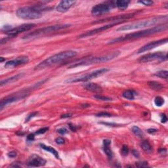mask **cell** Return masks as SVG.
I'll return each instance as SVG.
<instances>
[{"mask_svg": "<svg viewBox=\"0 0 168 168\" xmlns=\"http://www.w3.org/2000/svg\"><path fill=\"white\" fill-rule=\"evenodd\" d=\"M167 24H161L157 26H154L151 28H149V29L144 30L142 31H139V32H133L129 34H127L125 36L119 37L118 38L113 39L112 40H110L108 43L109 45H112L116 43H119V42H123L126 41H129V40H133V39L144 38V37L149 36L150 35H152V34H155L159 32H163V31L167 30Z\"/></svg>", "mask_w": 168, "mask_h": 168, "instance_id": "cell-1", "label": "cell"}, {"mask_svg": "<svg viewBox=\"0 0 168 168\" xmlns=\"http://www.w3.org/2000/svg\"><path fill=\"white\" fill-rule=\"evenodd\" d=\"M120 52L119 51H114L111 53L107 54L106 55H102L99 56H92V57L83 58L78 60V61H75L73 63L68 65V68H73L81 66H89V65L97 64L99 63H102V62H106L110 61L111 60L115 59L119 55Z\"/></svg>", "mask_w": 168, "mask_h": 168, "instance_id": "cell-2", "label": "cell"}, {"mask_svg": "<svg viewBox=\"0 0 168 168\" xmlns=\"http://www.w3.org/2000/svg\"><path fill=\"white\" fill-rule=\"evenodd\" d=\"M77 54L78 53H77L76 51H66L55 54V55L50 56V57L46 59L44 61H42L40 63L38 64L35 67V70H42L47 67H49L53 66V65L60 63V62L62 61H64L66 60L74 57V56L77 55Z\"/></svg>", "mask_w": 168, "mask_h": 168, "instance_id": "cell-3", "label": "cell"}, {"mask_svg": "<svg viewBox=\"0 0 168 168\" xmlns=\"http://www.w3.org/2000/svg\"><path fill=\"white\" fill-rule=\"evenodd\" d=\"M167 15L165 16L154 17V18L148 20H144V21L132 22V23L120 26L118 28L117 31H121V32H122V31L133 30L136 29H140V28H143L146 27L152 26H154L156 24H158V22L160 21L162 19H164V18H167Z\"/></svg>", "mask_w": 168, "mask_h": 168, "instance_id": "cell-4", "label": "cell"}, {"mask_svg": "<svg viewBox=\"0 0 168 168\" xmlns=\"http://www.w3.org/2000/svg\"><path fill=\"white\" fill-rule=\"evenodd\" d=\"M44 10L39 6H26L17 9L16 14L20 19L24 20H34L41 18L42 11Z\"/></svg>", "mask_w": 168, "mask_h": 168, "instance_id": "cell-5", "label": "cell"}, {"mask_svg": "<svg viewBox=\"0 0 168 168\" xmlns=\"http://www.w3.org/2000/svg\"><path fill=\"white\" fill-rule=\"evenodd\" d=\"M70 24H58V25H53V26H49L44 27L42 28H39V29L34 31L32 32H30L29 34H26L24 36L22 39H35L39 37H41L43 36L47 35V34L49 33H52L56 31H59L62 29H66L70 27Z\"/></svg>", "mask_w": 168, "mask_h": 168, "instance_id": "cell-6", "label": "cell"}, {"mask_svg": "<svg viewBox=\"0 0 168 168\" xmlns=\"http://www.w3.org/2000/svg\"><path fill=\"white\" fill-rule=\"evenodd\" d=\"M109 70L107 68H101V69H99L93 72L88 73L87 74H85L83 76L76 77V78H70L68 79L66 81V83H77V82H83V81H87L91 80V79L97 78V77L100 76L104 74L109 72Z\"/></svg>", "mask_w": 168, "mask_h": 168, "instance_id": "cell-7", "label": "cell"}, {"mask_svg": "<svg viewBox=\"0 0 168 168\" xmlns=\"http://www.w3.org/2000/svg\"><path fill=\"white\" fill-rule=\"evenodd\" d=\"M30 91H28V89L22 90L21 91V92H16V93L9 95L6 97L1 99V102H0V110H3V109L5 107H7L8 104H11L13 103V102H15L17 101L21 100V99L26 97L27 95H28Z\"/></svg>", "mask_w": 168, "mask_h": 168, "instance_id": "cell-8", "label": "cell"}, {"mask_svg": "<svg viewBox=\"0 0 168 168\" xmlns=\"http://www.w3.org/2000/svg\"><path fill=\"white\" fill-rule=\"evenodd\" d=\"M115 1H107L99 4L94 6L92 9V14L94 16H99L108 13L110 11L115 7Z\"/></svg>", "mask_w": 168, "mask_h": 168, "instance_id": "cell-9", "label": "cell"}, {"mask_svg": "<svg viewBox=\"0 0 168 168\" xmlns=\"http://www.w3.org/2000/svg\"><path fill=\"white\" fill-rule=\"evenodd\" d=\"M167 56L166 53L156 52L154 53H149L144 55L139 59V62H149L154 61H167Z\"/></svg>", "mask_w": 168, "mask_h": 168, "instance_id": "cell-10", "label": "cell"}, {"mask_svg": "<svg viewBox=\"0 0 168 168\" xmlns=\"http://www.w3.org/2000/svg\"><path fill=\"white\" fill-rule=\"evenodd\" d=\"M35 24L30 23V24H22L21 26H19L11 28V30L6 31L5 34L8 35L9 37H15L16 36H18L19 34H21L22 32H27V31H29L31 29H32L33 28L36 26Z\"/></svg>", "mask_w": 168, "mask_h": 168, "instance_id": "cell-11", "label": "cell"}, {"mask_svg": "<svg viewBox=\"0 0 168 168\" xmlns=\"http://www.w3.org/2000/svg\"><path fill=\"white\" fill-rule=\"evenodd\" d=\"M119 23H122V22H113V23H110L109 24L102 26H101L99 28H95V29H93V30H92L90 31H87V32H86L85 33L82 34L81 35H80L78 37V38H87V37L92 36L93 35H95V34H99V33L102 32H104V31L109 29V28H112L113 26H114L117 25Z\"/></svg>", "mask_w": 168, "mask_h": 168, "instance_id": "cell-12", "label": "cell"}, {"mask_svg": "<svg viewBox=\"0 0 168 168\" xmlns=\"http://www.w3.org/2000/svg\"><path fill=\"white\" fill-rule=\"evenodd\" d=\"M134 15L135 13H129V14H126V15H118L116 16L111 17V18L102 19L101 21H98L97 22H93V24H100V23H103L104 22H109V21H110L111 23H113V22H123L125 21H126V20L133 18Z\"/></svg>", "mask_w": 168, "mask_h": 168, "instance_id": "cell-13", "label": "cell"}, {"mask_svg": "<svg viewBox=\"0 0 168 168\" xmlns=\"http://www.w3.org/2000/svg\"><path fill=\"white\" fill-rule=\"evenodd\" d=\"M28 62H29V58H28V56H19V57L11 60V61H7L5 64V67L6 68H13L21 66V65L27 64Z\"/></svg>", "mask_w": 168, "mask_h": 168, "instance_id": "cell-14", "label": "cell"}, {"mask_svg": "<svg viewBox=\"0 0 168 168\" xmlns=\"http://www.w3.org/2000/svg\"><path fill=\"white\" fill-rule=\"evenodd\" d=\"M46 160L40 156L36 154H33L30 156L27 162V166L29 167H41L44 166L46 164Z\"/></svg>", "mask_w": 168, "mask_h": 168, "instance_id": "cell-15", "label": "cell"}, {"mask_svg": "<svg viewBox=\"0 0 168 168\" xmlns=\"http://www.w3.org/2000/svg\"><path fill=\"white\" fill-rule=\"evenodd\" d=\"M167 42V38H164V39H160V40H158V41H152V42L149 43V44L145 45H144V46L141 47L140 49L138 50L137 53L140 54L142 53L146 52V51H149L151 50V49H154V48H155L156 47H158V46H160V45L166 44Z\"/></svg>", "mask_w": 168, "mask_h": 168, "instance_id": "cell-16", "label": "cell"}, {"mask_svg": "<svg viewBox=\"0 0 168 168\" xmlns=\"http://www.w3.org/2000/svg\"><path fill=\"white\" fill-rule=\"evenodd\" d=\"M76 3V1H72V0H64V1H61L56 5V11L59 13H66L71 7L74 5Z\"/></svg>", "mask_w": 168, "mask_h": 168, "instance_id": "cell-17", "label": "cell"}, {"mask_svg": "<svg viewBox=\"0 0 168 168\" xmlns=\"http://www.w3.org/2000/svg\"><path fill=\"white\" fill-rule=\"evenodd\" d=\"M24 74H18L13 76L12 77H11V78H8L7 79H3V80L1 81V84H0V85H1V87H3L4 85L13 83V82H15L17 80H19V79H20L21 78H22V77L24 76Z\"/></svg>", "mask_w": 168, "mask_h": 168, "instance_id": "cell-18", "label": "cell"}, {"mask_svg": "<svg viewBox=\"0 0 168 168\" xmlns=\"http://www.w3.org/2000/svg\"><path fill=\"white\" fill-rule=\"evenodd\" d=\"M84 87L87 90L93 93H100L102 92V89L100 85L95 83H88L85 84Z\"/></svg>", "mask_w": 168, "mask_h": 168, "instance_id": "cell-19", "label": "cell"}, {"mask_svg": "<svg viewBox=\"0 0 168 168\" xmlns=\"http://www.w3.org/2000/svg\"><path fill=\"white\" fill-rule=\"evenodd\" d=\"M110 144H111V141L109 140V139H105V140L103 141V145H104L103 149L104 153L106 154L107 157L109 159H112L113 153L110 147Z\"/></svg>", "mask_w": 168, "mask_h": 168, "instance_id": "cell-20", "label": "cell"}, {"mask_svg": "<svg viewBox=\"0 0 168 168\" xmlns=\"http://www.w3.org/2000/svg\"><path fill=\"white\" fill-rule=\"evenodd\" d=\"M130 4L129 0H119V1H115V5L119 9L124 10L127 8L128 5Z\"/></svg>", "mask_w": 168, "mask_h": 168, "instance_id": "cell-21", "label": "cell"}, {"mask_svg": "<svg viewBox=\"0 0 168 168\" xmlns=\"http://www.w3.org/2000/svg\"><path fill=\"white\" fill-rule=\"evenodd\" d=\"M136 93L133 90H126L122 93V97L128 100H134Z\"/></svg>", "mask_w": 168, "mask_h": 168, "instance_id": "cell-22", "label": "cell"}, {"mask_svg": "<svg viewBox=\"0 0 168 168\" xmlns=\"http://www.w3.org/2000/svg\"><path fill=\"white\" fill-rule=\"evenodd\" d=\"M39 146L41 147V149H43L45 150H46V151L49 152H50L51 154H53L55 156L56 158H59L58 152L56 151V150L55 149H53V147H49V146H46V145H45L44 144H39Z\"/></svg>", "mask_w": 168, "mask_h": 168, "instance_id": "cell-23", "label": "cell"}, {"mask_svg": "<svg viewBox=\"0 0 168 168\" xmlns=\"http://www.w3.org/2000/svg\"><path fill=\"white\" fill-rule=\"evenodd\" d=\"M141 147L144 152L147 153H151L152 152V147L148 141H143L141 143Z\"/></svg>", "mask_w": 168, "mask_h": 168, "instance_id": "cell-24", "label": "cell"}, {"mask_svg": "<svg viewBox=\"0 0 168 168\" xmlns=\"http://www.w3.org/2000/svg\"><path fill=\"white\" fill-rule=\"evenodd\" d=\"M149 85L152 89L155 91H160L163 88V85L156 81H150L149 82Z\"/></svg>", "mask_w": 168, "mask_h": 168, "instance_id": "cell-25", "label": "cell"}, {"mask_svg": "<svg viewBox=\"0 0 168 168\" xmlns=\"http://www.w3.org/2000/svg\"><path fill=\"white\" fill-rule=\"evenodd\" d=\"M132 132L136 136H137L139 138H143L144 137L143 132L138 126H133L132 127Z\"/></svg>", "mask_w": 168, "mask_h": 168, "instance_id": "cell-26", "label": "cell"}, {"mask_svg": "<svg viewBox=\"0 0 168 168\" xmlns=\"http://www.w3.org/2000/svg\"><path fill=\"white\" fill-rule=\"evenodd\" d=\"M154 76H158V77H159V78L167 79V76H168V72L167 70H161V71H159V72H158L155 73Z\"/></svg>", "mask_w": 168, "mask_h": 168, "instance_id": "cell-27", "label": "cell"}, {"mask_svg": "<svg viewBox=\"0 0 168 168\" xmlns=\"http://www.w3.org/2000/svg\"><path fill=\"white\" fill-rule=\"evenodd\" d=\"M154 103L157 107H162L164 104V99L160 96L156 97L154 99Z\"/></svg>", "mask_w": 168, "mask_h": 168, "instance_id": "cell-28", "label": "cell"}, {"mask_svg": "<svg viewBox=\"0 0 168 168\" xmlns=\"http://www.w3.org/2000/svg\"><path fill=\"white\" fill-rule=\"evenodd\" d=\"M94 98H95L98 100H101V101H112V99L110 97H105V96H102L101 95H96L94 96Z\"/></svg>", "mask_w": 168, "mask_h": 168, "instance_id": "cell-29", "label": "cell"}, {"mask_svg": "<svg viewBox=\"0 0 168 168\" xmlns=\"http://www.w3.org/2000/svg\"><path fill=\"white\" fill-rule=\"evenodd\" d=\"M121 153L123 156H127L129 154V148H128V147L126 146V145H124L122 148Z\"/></svg>", "mask_w": 168, "mask_h": 168, "instance_id": "cell-30", "label": "cell"}, {"mask_svg": "<svg viewBox=\"0 0 168 168\" xmlns=\"http://www.w3.org/2000/svg\"><path fill=\"white\" fill-rule=\"evenodd\" d=\"M48 129H49V127H43V128H41V129H39L38 131H37V132H36V134H37V135H39V134H44V133H46V132H47Z\"/></svg>", "mask_w": 168, "mask_h": 168, "instance_id": "cell-31", "label": "cell"}, {"mask_svg": "<svg viewBox=\"0 0 168 168\" xmlns=\"http://www.w3.org/2000/svg\"><path fill=\"white\" fill-rule=\"evenodd\" d=\"M96 116H97V117H110V116H112V115L110 113L102 112L96 114Z\"/></svg>", "mask_w": 168, "mask_h": 168, "instance_id": "cell-32", "label": "cell"}, {"mask_svg": "<svg viewBox=\"0 0 168 168\" xmlns=\"http://www.w3.org/2000/svg\"><path fill=\"white\" fill-rule=\"evenodd\" d=\"M136 166L138 167H144L148 166V163L146 162H136Z\"/></svg>", "mask_w": 168, "mask_h": 168, "instance_id": "cell-33", "label": "cell"}, {"mask_svg": "<svg viewBox=\"0 0 168 168\" xmlns=\"http://www.w3.org/2000/svg\"><path fill=\"white\" fill-rule=\"evenodd\" d=\"M139 3L140 4H143L144 5H147V6H150L153 4V1H149V0H144V1H139Z\"/></svg>", "mask_w": 168, "mask_h": 168, "instance_id": "cell-34", "label": "cell"}, {"mask_svg": "<svg viewBox=\"0 0 168 168\" xmlns=\"http://www.w3.org/2000/svg\"><path fill=\"white\" fill-rule=\"evenodd\" d=\"M57 132L61 135H65L68 133V130L65 127H61L57 130Z\"/></svg>", "mask_w": 168, "mask_h": 168, "instance_id": "cell-35", "label": "cell"}, {"mask_svg": "<svg viewBox=\"0 0 168 168\" xmlns=\"http://www.w3.org/2000/svg\"><path fill=\"white\" fill-rule=\"evenodd\" d=\"M37 114H38V112H32L30 114L27 116V118L26 119V122H29L31 118H32L33 117H34V116H36Z\"/></svg>", "mask_w": 168, "mask_h": 168, "instance_id": "cell-36", "label": "cell"}, {"mask_svg": "<svg viewBox=\"0 0 168 168\" xmlns=\"http://www.w3.org/2000/svg\"><path fill=\"white\" fill-rule=\"evenodd\" d=\"M55 142L58 144H64L65 141L62 137H58L55 139Z\"/></svg>", "mask_w": 168, "mask_h": 168, "instance_id": "cell-37", "label": "cell"}, {"mask_svg": "<svg viewBox=\"0 0 168 168\" xmlns=\"http://www.w3.org/2000/svg\"><path fill=\"white\" fill-rule=\"evenodd\" d=\"M7 156L9 158H15L17 156V152L16 151H11L7 154Z\"/></svg>", "mask_w": 168, "mask_h": 168, "instance_id": "cell-38", "label": "cell"}, {"mask_svg": "<svg viewBox=\"0 0 168 168\" xmlns=\"http://www.w3.org/2000/svg\"><path fill=\"white\" fill-rule=\"evenodd\" d=\"M167 121V118L164 114H161V122L162 123H166Z\"/></svg>", "mask_w": 168, "mask_h": 168, "instance_id": "cell-39", "label": "cell"}, {"mask_svg": "<svg viewBox=\"0 0 168 168\" xmlns=\"http://www.w3.org/2000/svg\"><path fill=\"white\" fill-rule=\"evenodd\" d=\"M27 140L29 141H32L34 140V134H30L27 137Z\"/></svg>", "mask_w": 168, "mask_h": 168, "instance_id": "cell-40", "label": "cell"}, {"mask_svg": "<svg viewBox=\"0 0 168 168\" xmlns=\"http://www.w3.org/2000/svg\"><path fill=\"white\" fill-rule=\"evenodd\" d=\"M132 154H133V155L134 156L135 158H139V152L137 151V150H132Z\"/></svg>", "mask_w": 168, "mask_h": 168, "instance_id": "cell-41", "label": "cell"}, {"mask_svg": "<svg viewBox=\"0 0 168 168\" xmlns=\"http://www.w3.org/2000/svg\"><path fill=\"white\" fill-rule=\"evenodd\" d=\"M158 132L157 129H148V133H150V134H154V133H155Z\"/></svg>", "mask_w": 168, "mask_h": 168, "instance_id": "cell-42", "label": "cell"}, {"mask_svg": "<svg viewBox=\"0 0 168 168\" xmlns=\"http://www.w3.org/2000/svg\"><path fill=\"white\" fill-rule=\"evenodd\" d=\"M69 126H70L69 127L70 128V129L72 130V131H73V132H75V131L76 130L77 128L74 126H73V125H72V124H69Z\"/></svg>", "mask_w": 168, "mask_h": 168, "instance_id": "cell-43", "label": "cell"}, {"mask_svg": "<svg viewBox=\"0 0 168 168\" xmlns=\"http://www.w3.org/2000/svg\"><path fill=\"white\" fill-rule=\"evenodd\" d=\"M71 117V114H64L61 116V118H70Z\"/></svg>", "mask_w": 168, "mask_h": 168, "instance_id": "cell-44", "label": "cell"}, {"mask_svg": "<svg viewBox=\"0 0 168 168\" xmlns=\"http://www.w3.org/2000/svg\"><path fill=\"white\" fill-rule=\"evenodd\" d=\"M0 59H1V60H0V61H1V62H2L3 61H4V60H5V59H4V57H1V58H0Z\"/></svg>", "mask_w": 168, "mask_h": 168, "instance_id": "cell-45", "label": "cell"}]
</instances>
